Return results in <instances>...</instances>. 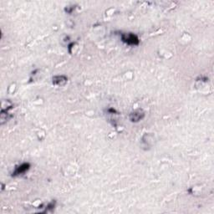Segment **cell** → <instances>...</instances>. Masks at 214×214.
<instances>
[{"label":"cell","instance_id":"cell-1","mask_svg":"<svg viewBox=\"0 0 214 214\" xmlns=\"http://www.w3.org/2000/svg\"><path fill=\"white\" fill-rule=\"evenodd\" d=\"M122 40L130 45H136L139 44V40L133 34H125L122 35Z\"/></svg>","mask_w":214,"mask_h":214},{"label":"cell","instance_id":"cell-2","mask_svg":"<svg viewBox=\"0 0 214 214\" xmlns=\"http://www.w3.org/2000/svg\"><path fill=\"white\" fill-rule=\"evenodd\" d=\"M29 163H23V164L20 165L18 167L16 168V170H15L14 172H13V175L16 176V175L24 173L26 171L29 170Z\"/></svg>","mask_w":214,"mask_h":214},{"label":"cell","instance_id":"cell-3","mask_svg":"<svg viewBox=\"0 0 214 214\" xmlns=\"http://www.w3.org/2000/svg\"><path fill=\"white\" fill-rule=\"evenodd\" d=\"M143 116H144L143 113H141V111H136L130 115V120H131V121L136 122V121H138V120H141Z\"/></svg>","mask_w":214,"mask_h":214},{"label":"cell","instance_id":"cell-4","mask_svg":"<svg viewBox=\"0 0 214 214\" xmlns=\"http://www.w3.org/2000/svg\"><path fill=\"white\" fill-rule=\"evenodd\" d=\"M67 79L64 76H57V77H54L53 79V83L54 84H56V85H62L64 84L66 82Z\"/></svg>","mask_w":214,"mask_h":214}]
</instances>
